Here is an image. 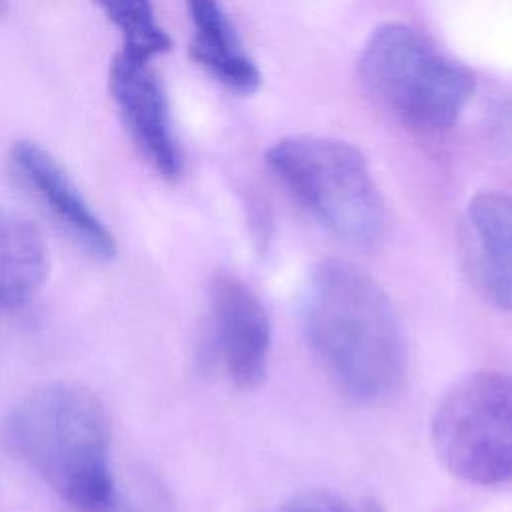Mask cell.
I'll return each instance as SVG.
<instances>
[{
  "instance_id": "8fae6325",
  "label": "cell",
  "mask_w": 512,
  "mask_h": 512,
  "mask_svg": "<svg viewBox=\"0 0 512 512\" xmlns=\"http://www.w3.org/2000/svg\"><path fill=\"white\" fill-rule=\"evenodd\" d=\"M46 246L32 222L0 206V312L20 308L44 284Z\"/></svg>"
},
{
  "instance_id": "ba28073f",
  "label": "cell",
  "mask_w": 512,
  "mask_h": 512,
  "mask_svg": "<svg viewBox=\"0 0 512 512\" xmlns=\"http://www.w3.org/2000/svg\"><path fill=\"white\" fill-rule=\"evenodd\" d=\"M110 92L142 156L162 178L176 180L182 172V154L164 88L150 62L118 52L110 64Z\"/></svg>"
},
{
  "instance_id": "9c48e42d",
  "label": "cell",
  "mask_w": 512,
  "mask_h": 512,
  "mask_svg": "<svg viewBox=\"0 0 512 512\" xmlns=\"http://www.w3.org/2000/svg\"><path fill=\"white\" fill-rule=\"evenodd\" d=\"M468 262L482 294L512 310V196L480 192L466 208Z\"/></svg>"
},
{
  "instance_id": "5bb4252c",
  "label": "cell",
  "mask_w": 512,
  "mask_h": 512,
  "mask_svg": "<svg viewBox=\"0 0 512 512\" xmlns=\"http://www.w3.org/2000/svg\"><path fill=\"white\" fill-rule=\"evenodd\" d=\"M268 512H382V508L374 500H350L328 490H308Z\"/></svg>"
},
{
  "instance_id": "277c9868",
  "label": "cell",
  "mask_w": 512,
  "mask_h": 512,
  "mask_svg": "<svg viewBox=\"0 0 512 512\" xmlns=\"http://www.w3.org/2000/svg\"><path fill=\"white\" fill-rule=\"evenodd\" d=\"M360 74L388 108L424 130L450 128L474 92L468 68L398 22L372 30L362 48Z\"/></svg>"
},
{
  "instance_id": "9a60e30c",
  "label": "cell",
  "mask_w": 512,
  "mask_h": 512,
  "mask_svg": "<svg viewBox=\"0 0 512 512\" xmlns=\"http://www.w3.org/2000/svg\"><path fill=\"white\" fill-rule=\"evenodd\" d=\"M490 120L498 138L512 148V100L498 102L490 112Z\"/></svg>"
},
{
  "instance_id": "2e32d148",
  "label": "cell",
  "mask_w": 512,
  "mask_h": 512,
  "mask_svg": "<svg viewBox=\"0 0 512 512\" xmlns=\"http://www.w3.org/2000/svg\"><path fill=\"white\" fill-rule=\"evenodd\" d=\"M8 2L10 0H0V16H4V12L8 10Z\"/></svg>"
},
{
  "instance_id": "3957f363",
  "label": "cell",
  "mask_w": 512,
  "mask_h": 512,
  "mask_svg": "<svg viewBox=\"0 0 512 512\" xmlns=\"http://www.w3.org/2000/svg\"><path fill=\"white\" fill-rule=\"evenodd\" d=\"M266 162L292 198L330 234L376 244L386 228V206L362 152L326 136H290L266 152Z\"/></svg>"
},
{
  "instance_id": "30bf717a",
  "label": "cell",
  "mask_w": 512,
  "mask_h": 512,
  "mask_svg": "<svg viewBox=\"0 0 512 512\" xmlns=\"http://www.w3.org/2000/svg\"><path fill=\"white\" fill-rule=\"evenodd\" d=\"M194 36L190 56L230 90L250 94L260 84L254 60L244 52L220 0H186Z\"/></svg>"
},
{
  "instance_id": "6da1fadb",
  "label": "cell",
  "mask_w": 512,
  "mask_h": 512,
  "mask_svg": "<svg viewBox=\"0 0 512 512\" xmlns=\"http://www.w3.org/2000/svg\"><path fill=\"white\" fill-rule=\"evenodd\" d=\"M306 342L332 382L354 402L390 398L406 374V338L386 290L340 258L318 262L302 290Z\"/></svg>"
},
{
  "instance_id": "52a82bcc",
  "label": "cell",
  "mask_w": 512,
  "mask_h": 512,
  "mask_svg": "<svg viewBox=\"0 0 512 512\" xmlns=\"http://www.w3.org/2000/svg\"><path fill=\"white\" fill-rule=\"evenodd\" d=\"M8 162L16 182L90 258L102 262L114 258V236L52 154L34 142H16Z\"/></svg>"
},
{
  "instance_id": "7a4b0ae2",
  "label": "cell",
  "mask_w": 512,
  "mask_h": 512,
  "mask_svg": "<svg viewBox=\"0 0 512 512\" xmlns=\"http://www.w3.org/2000/svg\"><path fill=\"white\" fill-rule=\"evenodd\" d=\"M2 442L74 512H100L118 486L108 412L78 382H46L24 394L4 416Z\"/></svg>"
},
{
  "instance_id": "4fadbf2b",
  "label": "cell",
  "mask_w": 512,
  "mask_h": 512,
  "mask_svg": "<svg viewBox=\"0 0 512 512\" xmlns=\"http://www.w3.org/2000/svg\"><path fill=\"white\" fill-rule=\"evenodd\" d=\"M100 512H176L168 488L150 472L140 470L118 480L110 502Z\"/></svg>"
},
{
  "instance_id": "8992f818",
  "label": "cell",
  "mask_w": 512,
  "mask_h": 512,
  "mask_svg": "<svg viewBox=\"0 0 512 512\" xmlns=\"http://www.w3.org/2000/svg\"><path fill=\"white\" fill-rule=\"evenodd\" d=\"M272 328L260 298L230 272L208 284V352L240 388H256L268 370Z\"/></svg>"
},
{
  "instance_id": "7c38bea8",
  "label": "cell",
  "mask_w": 512,
  "mask_h": 512,
  "mask_svg": "<svg viewBox=\"0 0 512 512\" xmlns=\"http://www.w3.org/2000/svg\"><path fill=\"white\" fill-rule=\"evenodd\" d=\"M122 36V54L150 62L170 48L150 0H94Z\"/></svg>"
},
{
  "instance_id": "5b68a950",
  "label": "cell",
  "mask_w": 512,
  "mask_h": 512,
  "mask_svg": "<svg viewBox=\"0 0 512 512\" xmlns=\"http://www.w3.org/2000/svg\"><path fill=\"white\" fill-rule=\"evenodd\" d=\"M430 440L454 478L512 482V374L478 370L454 382L434 408Z\"/></svg>"
}]
</instances>
